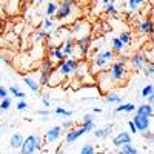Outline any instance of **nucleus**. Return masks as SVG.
I'll return each mask as SVG.
<instances>
[{
  "mask_svg": "<svg viewBox=\"0 0 154 154\" xmlns=\"http://www.w3.org/2000/svg\"><path fill=\"white\" fill-rule=\"evenodd\" d=\"M108 74L111 77V80L114 85H120L123 80H125V77L128 75V69L125 66V63H120L117 60H112L109 63V66H108Z\"/></svg>",
  "mask_w": 154,
  "mask_h": 154,
  "instance_id": "nucleus-1",
  "label": "nucleus"
},
{
  "mask_svg": "<svg viewBox=\"0 0 154 154\" xmlns=\"http://www.w3.org/2000/svg\"><path fill=\"white\" fill-rule=\"evenodd\" d=\"M79 66V60L77 59H65L63 62H60V65L57 66V71L63 75V77H69L71 74H75V69Z\"/></svg>",
  "mask_w": 154,
  "mask_h": 154,
  "instance_id": "nucleus-2",
  "label": "nucleus"
},
{
  "mask_svg": "<svg viewBox=\"0 0 154 154\" xmlns=\"http://www.w3.org/2000/svg\"><path fill=\"white\" fill-rule=\"evenodd\" d=\"M88 133V130L82 125L77 128H69V131L65 134V143L66 145H72L74 142H77V139H80L82 136H85Z\"/></svg>",
  "mask_w": 154,
  "mask_h": 154,
  "instance_id": "nucleus-3",
  "label": "nucleus"
},
{
  "mask_svg": "<svg viewBox=\"0 0 154 154\" xmlns=\"http://www.w3.org/2000/svg\"><path fill=\"white\" fill-rule=\"evenodd\" d=\"M71 34L74 37H79V38L86 35V34H89V25H88V22H85V20H75L72 23V26H71Z\"/></svg>",
  "mask_w": 154,
  "mask_h": 154,
  "instance_id": "nucleus-4",
  "label": "nucleus"
},
{
  "mask_svg": "<svg viewBox=\"0 0 154 154\" xmlns=\"http://www.w3.org/2000/svg\"><path fill=\"white\" fill-rule=\"evenodd\" d=\"M91 43H93V37L89 35V34H86V35H83V37H80V38H77V49L80 51V57L82 59H85L86 56H88V53H89V48H91Z\"/></svg>",
  "mask_w": 154,
  "mask_h": 154,
  "instance_id": "nucleus-5",
  "label": "nucleus"
},
{
  "mask_svg": "<svg viewBox=\"0 0 154 154\" xmlns=\"http://www.w3.org/2000/svg\"><path fill=\"white\" fill-rule=\"evenodd\" d=\"M99 86H100V91L102 93H108V91H111V88L114 86V83H112V80H111V77H109V74H108V69H102L100 71V74H99Z\"/></svg>",
  "mask_w": 154,
  "mask_h": 154,
  "instance_id": "nucleus-6",
  "label": "nucleus"
},
{
  "mask_svg": "<svg viewBox=\"0 0 154 154\" xmlns=\"http://www.w3.org/2000/svg\"><path fill=\"white\" fill-rule=\"evenodd\" d=\"M130 62H131V66H133V69L134 71H140V69H143L146 65H148V59H146V56L143 54V53H136L131 59H130Z\"/></svg>",
  "mask_w": 154,
  "mask_h": 154,
  "instance_id": "nucleus-7",
  "label": "nucleus"
},
{
  "mask_svg": "<svg viewBox=\"0 0 154 154\" xmlns=\"http://www.w3.org/2000/svg\"><path fill=\"white\" fill-rule=\"evenodd\" d=\"M133 122L137 128V133H143L146 130H149V125H151V120L149 117H146V116H140V114H134V117H133Z\"/></svg>",
  "mask_w": 154,
  "mask_h": 154,
  "instance_id": "nucleus-8",
  "label": "nucleus"
},
{
  "mask_svg": "<svg viewBox=\"0 0 154 154\" xmlns=\"http://www.w3.org/2000/svg\"><path fill=\"white\" fill-rule=\"evenodd\" d=\"M62 130H63L62 126H53V128H49V130L46 131V134H45V142L46 143L57 142V140L62 137Z\"/></svg>",
  "mask_w": 154,
  "mask_h": 154,
  "instance_id": "nucleus-9",
  "label": "nucleus"
},
{
  "mask_svg": "<svg viewBox=\"0 0 154 154\" xmlns=\"http://www.w3.org/2000/svg\"><path fill=\"white\" fill-rule=\"evenodd\" d=\"M71 14H72V6L66 5V3H60L59 8H57V12H56V19L57 20H65Z\"/></svg>",
  "mask_w": 154,
  "mask_h": 154,
  "instance_id": "nucleus-10",
  "label": "nucleus"
},
{
  "mask_svg": "<svg viewBox=\"0 0 154 154\" xmlns=\"http://www.w3.org/2000/svg\"><path fill=\"white\" fill-rule=\"evenodd\" d=\"M37 149H35V145H34V136H28L23 140V143L20 146V152L22 154H32Z\"/></svg>",
  "mask_w": 154,
  "mask_h": 154,
  "instance_id": "nucleus-11",
  "label": "nucleus"
},
{
  "mask_svg": "<svg viewBox=\"0 0 154 154\" xmlns=\"http://www.w3.org/2000/svg\"><path fill=\"white\" fill-rule=\"evenodd\" d=\"M131 134L130 133H125V131H122V133H119L117 136H114L112 137V145H114V148H119L120 145H123V143H128V142H131Z\"/></svg>",
  "mask_w": 154,
  "mask_h": 154,
  "instance_id": "nucleus-12",
  "label": "nucleus"
},
{
  "mask_svg": "<svg viewBox=\"0 0 154 154\" xmlns=\"http://www.w3.org/2000/svg\"><path fill=\"white\" fill-rule=\"evenodd\" d=\"M109 60H106V59H103L100 54H96L94 56V59H93V65H94V69H97L96 72H100L102 69H106L108 66H109Z\"/></svg>",
  "mask_w": 154,
  "mask_h": 154,
  "instance_id": "nucleus-13",
  "label": "nucleus"
},
{
  "mask_svg": "<svg viewBox=\"0 0 154 154\" xmlns=\"http://www.w3.org/2000/svg\"><path fill=\"white\" fill-rule=\"evenodd\" d=\"M139 29L142 32H145V34H154V22L149 17L142 19L140 23H139Z\"/></svg>",
  "mask_w": 154,
  "mask_h": 154,
  "instance_id": "nucleus-14",
  "label": "nucleus"
},
{
  "mask_svg": "<svg viewBox=\"0 0 154 154\" xmlns=\"http://www.w3.org/2000/svg\"><path fill=\"white\" fill-rule=\"evenodd\" d=\"M136 112L140 114V116H146V117H152V114H154V106L151 103H142V105H139V108H136Z\"/></svg>",
  "mask_w": 154,
  "mask_h": 154,
  "instance_id": "nucleus-15",
  "label": "nucleus"
},
{
  "mask_svg": "<svg viewBox=\"0 0 154 154\" xmlns=\"http://www.w3.org/2000/svg\"><path fill=\"white\" fill-rule=\"evenodd\" d=\"M51 51V60H53V62H63V60H65L66 59V56L65 54H63V51H62V46L59 45V46H54L53 49H49Z\"/></svg>",
  "mask_w": 154,
  "mask_h": 154,
  "instance_id": "nucleus-16",
  "label": "nucleus"
},
{
  "mask_svg": "<svg viewBox=\"0 0 154 154\" xmlns=\"http://www.w3.org/2000/svg\"><path fill=\"white\" fill-rule=\"evenodd\" d=\"M23 140H25V137H23L20 133L12 134L11 139H9V146H11L12 149H20V146H22V143H23Z\"/></svg>",
  "mask_w": 154,
  "mask_h": 154,
  "instance_id": "nucleus-17",
  "label": "nucleus"
},
{
  "mask_svg": "<svg viewBox=\"0 0 154 154\" xmlns=\"http://www.w3.org/2000/svg\"><path fill=\"white\" fill-rule=\"evenodd\" d=\"M23 83L26 85L32 93H38V89H40V83H38L35 79H32V77H29V75L23 77Z\"/></svg>",
  "mask_w": 154,
  "mask_h": 154,
  "instance_id": "nucleus-18",
  "label": "nucleus"
},
{
  "mask_svg": "<svg viewBox=\"0 0 154 154\" xmlns=\"http://www.w3.org/2000/svg\"><path fill=\"white\" fill-rule=\"evenodd\" d=\"M63 80H65V77H63V75L57 71V68L53 69V72H51V77H49V85H51V86H56V85L62 83Z\"/></svg>",
  "mask_w": 154,
  "mask_h": 154,
  "instance_id": "nucleus-19",
  "label": "nucleus"
},
{
  "mask_svg": "<svg viewBox=\"0 0 154 154\" xmlns=\"http://www.w3.org/2000/svg\"><path fill=\"white\" fill-rule=\"evenodd\" d=\"M105 103H108V105H111V103H122V97L117 93L108 91L105 94Z\"/></svg>",
  "mask_w": 154,
  "mask_h": 154,
  "instance_id": "nucleus-20",
  "label": "nucleus"
},
{
  "mask_svg": "<svg viewBox=\"0 0 154 154\" xmlns=\"http://www.w3.org/2000/svg\"><path fill=\"white\" fill-rule=\"evenodd\" d=\"M109 131H111V126H105V128H94V137L96 139H102V140H105L108 136H109Z\"/></svg>",
  "mask_w": 154,
  "mask_h": 154,
  "instance_id": "nucleus-21",
  "label": "nucleus"
},
{
  "mask_svg": "<svg viewBox=\"0 0 154 154\" xmlns=\"http://www.w3.org/2000/svg\"><path fill=\"white\" fill-rule=\"evenodd\" d=\"M114 112H136V105L134 103H119V106L114 109Z\"/></svg>",
  "mask_w": 154,
  "mask_h": 154,
  "instance_id": "nucleus-22",
  "label": "nucleus"
},
{
  "mask_svg": "<svg viewBox=\"0 0 154 154\" xmlns=\"http://www.w3.org/2000/svg\"><path fill=\"white\" fill-rule=\"evenodd\" d=\"M111 49L114 51V53H117V54H120L122 51L125 49V43L120 40L119 37H114L112 40H111Z\"/></svg>",
  "mask_w": 154,
  "mask_h": 154,
  "instance_id": "nucleus-23",
  "label": "nucleus"
},
{
  "mask_svg": "<svg viewBox=\"0 0 154 154\" xmlns=\"http://www.w3.org/2000/svg\"><path fill=\"white\" fill-rule=\"evenodd\" d=\"M119 151H120L122 154H137V152H139V149H137V148H136L131 142L120 145V146H119Z\"/></svg>",
  "mask_w": 154,
  "mask_h": 154,
  "instance_id": "nucleus-24",
  "label": "nucleus"
},
{
  "mask_svg": "<svg viewBox=\"0 0 154 154\" xmlns=\"http://www.w3.org/2000/svg\"><path fill=\"white\" fill-rule=\"evenodd\" d=\"M57 8H59V5H57L56 2H48V6H46V9H45V14H46L48 17H53V16H56Z\"/></svg>",
  "mask_w": 154,
  "mask_h": 154,
  "instance_id": "nucleus-25",
  "label": "nucleus"
},
{
  "mask_svg": "<svg viewBox=\"0 0 154 154\" xmlns=\"http://www.w3.org/2000/svg\"><path fill=\"white\" fill-rule=\"evenodd\" d=\"M105 14H108V16L117 14V6H116V2H109L108 5H105Z\"/></svg>",
  "mask_w": 154,
  "mask_h": 154,
  "instance_id": "nucleus-26",
  "label": "nucleus"
},
{
  "mask_svg": "<svg viewBox=\"0 0 154 154\" xmlns=\"http://www.w3.org/2000/svg\"><path fill=\"white\" fill-rule=\"evenodd\" d=\"M34 145H35V149H37V151L43 149V145H45V139H43V137H40L38 134H34Z\"/></svg>",
  "mask_w": 154,
  "mask_h": 154,
  "instance_id": "nucleus-27",
  "label": "nucleus"
},
{
  "mask_svg": "<svg viewBox=\"0 0 154 154\" xmlns=\"http://www.w3.org/2000/svg\"><path fill=\"white\" fill-rule=\"evenodd\" d=\"M151 93H154V85L152 83H148V85H145L143 88H142V93H140V94H142V97H148Z\"/></svg>",
  "mask_w": 154,
  "mask_h": 154,
  "instance_id": "nucleus-28",
  "label": "nucleus"
},
{
  "mask_svg": "<svg viewBox=\"0 0 154 154\" xmlns=\"http://www.w3.org/2000/svg\"><path fill=\"white\" fill-rule=\"evenodd\" d=\"M96 151L94 145L93 143H85L82 148H80V154H93Z\"/></svg>",
  "mask_w": 154,
  "mask_h": 154,
  "instance_id": "nucleus-29",
  "label": "nucleus"
},
{
  "mask_svg": "<svg viewBox=\"0 0 154 154\" xmlns=\"http://www.w3.org/2000/svg\"><path fill=\"white\" fill-rule=\"evenodd\" d=\"M119 38H120V40H122L125 45H130L131 40H133V38H131V34H130V32H126V31H122V32L119 34Z\"/></svg>",
  "mask_w": 154,
  "mask_h": 154,
  "instance_id": "nucleus-30",
  "label": "nucleus"
},
{
  "mask_svg": "<svg viewBox=\"0 0 154 154\" xmlns=\"http://www.w3.org/2000/svg\"><path fill=\"white\" fill-rule=\"evenodd\" d=\"M54 112L59 114V116H65V117H71V116L74 114L71 109H66V108H56Z\"/></svg>",
  "mask_w": 154,
  "mask_h": 154,
  "instance_id": "nucleus-31",
  "label": "nucleus"
},
{
  "mask_svg": "<svg viewBox=\"0 0 154 154\" xmlns=\"http://www.w3.org/2000/svg\"><path fill=\"white\" fill-rule=\"evenodd\" d=\"M11 99L9 97H5V99H2V103H0V109L2 111H8L9 108H11Z\"/></svg>",
  "mask_w": 154,
  "mask_h": 154,
  "instance_id": "nucleus-32",
  "label": "nucleus"
},
{
  "mask_svg": "<svg viewBox=\"0 0 154 154\" xmlns=\"http://www.w3.org/2000/svg\"><path fill=\"white\" fill-rule=\"evenodd\" d=\"M29 105H28V102H25V99H20V102L16 105V109L17 111H25V109H28Z\"/></svg>",
  "mask_w": 154,
  "mask_h": 154,
  "instance_id": "nucleus-33",
  "label": "nucleus"
},
{
  "mask_svg": "<svg viewBox=\"0 0 154 154\" xmlns=\"http://www.w3.org/2000/svg\"><path fill=\"white\" fill-rule=\"evenodd\" d=\"M126 2H128V6H130L131 11H139V8H140L139 0H126Z\"/></svg>",
  "mask_w": 154,
  "mask_h": 154,
  "instance_id": "nucleus-34",
  "label": "nucleus"
},
{
  "mask_svg": "<svg viewBox=\"0 0 154 154\" xmlns=\"http://www.w3.org/2000/svg\"><path fill=\"white\" fill-rule=\"evenodd\" d=\"M54 23H56V22H54L53 17H48V19L43 20V28H45V29H51V28L54 26Z\"/></svg>",
  "mask_w": 154,
  "mask_h": 154,
  "instance_id": "nucleus-35",
  "label": "nucleus"
},
{
  "mask_svg": "<svg viewBox=\"0 0 154 154\" xmlns=\"http://www.w3.org/2000/svg\"><path fill=\"white\" fill-rule=\"evenodd\" d=\"M145 75H146V77H154V62L146 65V68H145Z\"/></svg>",
  "mask_w": 154,
  "mask_h": 154,
  "instance_id": "nucleus-36",
  "label": "nucleus"
},
{
  "mask_svg": "<svg viewBox=\"0 0 154 154\" xmlns=\"http://www.w3.org/2000/svg\"><path fill=\"white\" fill-rule=\"evenodd\" d=\"M142 136H143V139L146 140V142H154V133H151L149 130L143 131V133H142Z\"/></svg>",
  "mask_w": 154,
  "mask_h": 154,
  "instance_id": "nucleus-37",
  "label": "nucleus"
},
{
  "mask_svg": "<svg viewBox=\"0 0 154 154\" xmlns=\"http://www.w3.org/2000/svg\"><path fill=\"white\" fill-rule=\"evenodd\" d=\"M42 103H43L46 108H49V105H51V99H49L48 94H43V96H42Z\"/></svg>",
  "mask_w": 154,
  "mask_h": 154,
  "instance_id": "nucleus-38",
  "label": "nucleus"
},
{
  "mask_svg": "<svg viewBox=\"0 0 154 154\" xmlns=\"http://www.w3.org/2000/svg\"><path fill=\"white\" fill-rule=\"evenodd\" d=\"M72 126H74V120H66V122L62 123L63 130H69V128H72Z\"/></svg>",
  "mask_w": 154,
  "mask_h": 154,
  "instance_id": "nucleus-39",
  "label": "nucleus"
},
{
  "mask_svg": "<svg viewBox=\"0 0 154 154\" xmlns=\"http://www.w3.org/2000/svg\"><path fill=\"white\" fill-rule=\"evenodd\" d=\"M9 94V89H6L5 86H0V99H5Z\"/></svg>",
  "mask_w": 154,
  "mask_h": 154,
  "instance_id": "nucleus-40",
  "label": "nucleus"
},
{
  "mask_svg": "<svg viewBox=\"0 0 154 154\" xmlns=\"http://www.w3.org/2000/svg\"><path fill=\"white\" fill-rule=\"evenodd\" d=\"M117 62H120V63H125V65H126V63L130 62V57H128V56H125V54H120V56L117 57Z\"/></svg>",
  "mask_w": 154,
  "mask_h": 154,
  "instance_id": "nucleus-41",
  "label": "nucleus"
},
{
  "mask_svg": "<svg viewBox=\"0 0 154 154\" xmlns=\"http://www.w3.org/2000/svg\"><path fill=\"white\" fill-rule=\"evenodd\" d=\"M85 128H86V130H88V133L89 131H94V120L93 122H86V123H82Z\"/></svg>",
  "mask_w": 154,
  "mask_h": 154,
  "instance_id": "nucleus-42",
  "label": "nucleus"
},
{
  "mask_svg": "<svg viewBox=\"0 0 154 154\" xmlns=\"http://www.w3.org/2000/svg\"><path fill=\"white\" fill-rule=\"evenodd\" d=\"M128 126H130V133H137V128H136V125H134V122L133 120H128Z\"/></svg>",
  "mask_w": 154,
  "mask_h": 154,
  "instance_id": "nucleus-43",
  "label": "nucleus"
},
{
  "mask_svg": "<svg viewBox=\"0 0 154 154\" xmlns=\"http://www.w3.org/2000/svg\"><path fill=\"white\" fill-rule=\"evenodd\" d=\"M94 119H93V116L91 114H85L83 117H82V123H86V122H93Z\"/></svg>",
  "mask_w": 154,
  "mask_h": 154,
  "instance_id": "nucleus-44",
  "label": "nucleus"
},
{
  "mask_svg": "<svg viewBox=\"0 0 154 154\" xmlns=\"http://www.w3.org/2000/svg\"><path fill=\"white\" fill-rule=\"evenodd\" d=\"M19 91H20V89H19V86H17V85H12V86H9V93H11L12 96H16Z\"/></svg>",
  "mask_w": 154,
  "mask_h": 154,
  "instance_id": "nucleus-45",
  "label": "nucleus"
},
{
  "mask_svg": "<svg viewBox=\"0 0 154 154\" xmlns=\"http://www.w3.org/2000/svg\"><path fill=\"white\" fill-rule=\"evenodd\" d=\"M146 99H148V103L154 105V93H151V94H149V96H148Z\"/></svg>",
  "mask_w": 154,
  "mask_h": 154,
  "instance_id": "nucleus-46",
  "label": "nucleus"
},
{
  "mask_svg": "<svg viewBox=\"0 0 154 154\" xmlns=\"http://www.w3.org/2000/svg\"><path fill=\"white\" fill-rule=\"evenodd\" d=\"M38 114L43 116V117H46V116H49V111L48 109H42V111H38Z\"/></svg>",
  "mask_w": 154,
  "mask_h": 154,
  "instance_id": "nucleus-47",
  "label": "nucleus"
},
{
  "mask_svg": "<svg viewBox=\"0 0 154 154\" xmlns=\"http://www.w3.org/2000/svg\"><path fill=\"white\" fill-rule=\"evenodd\" d=\"M16 97H17V99H25V97H26V94L22 93V91H19V93L16 94Z\"/></svg>",
  "mask_w": 154,
  "mask_h": 154,
  "instance_id": "nucleus-48",
  "label": "nucleus"
},
{
  "mask_svg": "<svg viewBox=\"0 0 154 154\" xmlns=\"http://www.w3.org/2000/svg\"><path fill=\"white\" fill-rule=\"evenodd\" d=\"M62 3H66V5H71L72 6L75 3V0H62Z\"/></svg>",
  "mask_w": 154,
  "mask_h": 154,
  "instance_id": "nucleus-49",
  "label": "nucleus"
},
{
  "mask_svg": "<svg viewBox=\"0 0 154 154\" xmlns=\"http://www.w3.org/2000/svg\"><path fill=\"white\" fill-rule=\"evenodd\" d=\"M149 19L154 22V6H152V9H151V12H149Z\"/></svg>",
  "mask_w": 154,
  "mask_h": 154,
  "instance_id": "nucleus-50",
  "label": "nucleus"
},
{
  "mask_svg": "<svg viewBox=\"0 0 154 154\" xmlns=\"http://www.w3.org/2000/svg\"><path fill=\"white\" fill-rule=\"evenodd\" d=\"M109 2H114V0H100V3H102V5H108Z\"/></svg>",
  "mask_w": 154,
  "mask_h": 154,
  "instance_id": "nucleus-51",
  "label": "nucleus"
},
{
  "mask_svg": "<svg viewBox=\"0 0 154 154\" xmlns=\"http://www.w3.org/2000/svg\"><path fill=\"white\" fill-rule=\"evenodd\" d=\"M3 25H5V22H3L2 19H0V31H2V29H3Z\"/></svg>",
  "mask_w": 154,
  "mask_h": 154,
  "instance_id": "nucleus-52",
  "label": "nucleus"
},
{
  "mask_svg": "<svg viewBox=\"0 0 154 154\" xmlns=\"http://www.w3.org/2000/svg\"><path fill=\"white\" fill-rule=\"evenodd\" d=\"M148 2H149V0H139L140 5H145V3H148Z\"/></svg>",
  "mask_w": 154,
  "mask_h": 154,
  "instance_id": "nucleus-53",
  "label": "nucleus"
},
{
  "mask_svg": "<svg viewBox=\"0 0 154 154\" xmlns=\"http://www.w3.org/2000/svg\"><path fill=\"white\" fill-rule=\"evenodd\" d=\"M93 111H94V112H102V108H94Z\"/></svg>",
  "mask_w": 154,
  "mask_h": 154,
  "instance_id": "nucleus-54",
  "label": "nucleus"
},
{
  "mask_svg": "<svg viewBox=\"0 0 154 154\" xmlns=\"http://www.w3.org/2000/svg\"><path fill=\"white\" fill-rule=\"evenodd\" d=\"M34 2H37V3H43V2H46V0H34Z\"/></svg>",
  "mask_w": 154,
  "mask_h": 154,
  "instance_id": "nucleus-55",
  "label": "nucleus"
},
{
  "mask_svg": "<svg viewBox=\"0 0 154 154\" xmlns=\"http://www.w3.org/2000/svg\"><path fill=\"white\" fill-rule=\"evenodd\" d=\"M151 2H154V0H151Z\"/></svg>",
  "mask_w": 154,
  "mask_h": 154,
  "instance_id": "nucleus-56",
  "label": "nucleus"
},
{
  "mask_svg": "<svg viewBox=\"0 0 154 154\" xmlns=\"http://www.w3.org/2000/svg\"><path fill=\"white\" fill-rule=\"evenodd\" d=\"M0 128H2V126H0Z\"/></svg>",
  "mask_w": 154,
  "mask_h": 154,
  "instance_id": "nucleus-57",
  "label": "nucleus"
},
{
  "mask_svg": "<svg viewBox=\"0 0 154 154\" xmlns=\"http://www.w3.org/2000/svg\"><path fill=\"white\" fill-rule=\"evenodd\" d=\"M152 106H154V105H152Z\"/></svg>",
  "mask_w": 154,
  "mask_h": 154,
  "instance_id": "nucleus-58",
  "label": "nucleus"
}]
</instances>
